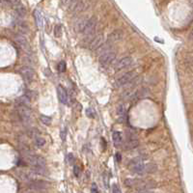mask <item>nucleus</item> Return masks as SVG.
<instances>
[{"instance_id":"1","label":"nucleus","mask_w":193,"mask_h":193,"mask_svg":"<svg viewBox=\"0 0 193 193\" xmlns=\"http://www.w3.org/2000/svg\"><path fill=\"white\" fill-rule=\"evenodd\" d=\"M17 113L18 118L24 126H29L32 123V113L29 106L26 105H18L17 104Z\"/></svg>"},{"instance_id":"2","label":"nucleus","mask_w":193,"mask_h":193,"mask_svg":"<svg viewBox=\"0 0 193 193\" xmlns=\"http://www.w3.org/2000/svg\"><path fill=\"white\" fill-rule=\"evenodd\" d=\"M25 161L32 167H45L46 160L44 156L42 155H37L34 154H31L24 156Z\"/></svg>"},{"instance_id":"3","label":"nucleus","mask_w":193,"mask_h":193,"mask_svg":"<svg viewBox=\"0 0 193 193\" xmlns=\"http://www.w3.org/2000/svg\"><path fill=\"white\" fill-rule=\"evenodd\" d=\"M49 184L44 180H32L28 181V189L30 192H41L48 189Z\"/></svg>"},{"instance_id":"4","label":"nucleus","mask_w":193,"mask_h":193,"mask_svg":"<svg viewBox=\"0 0 193 193\" xmlns=\"http://www.w3.org/2000/svg\"><path fill=\"white\" fill-rule=\"evenodd\" d=\"M137 77L136 72H128L126 74H124L123 75L120 76L118 79L116 80V86L117 87H124L128 86L131 83L135 78Z\"/></svg>"},{"instance_id":"5","label":"nucleus","mask_w":193,"mask_h":193,"mask_svg":"<svg viewBox=\"0 0 193 193\" xmlns=\"http://www.w3.org/2000/svg\"><path fill=\"white\" fill-rule=\"evenodd\" d=\"M129 169L134 174L143 175L146 173V164L143 163V158H137L129 163Z\"/></svg>"},{"instance_id":"6","label":"nucleus","mask_w":193,"mask_h":193,"mask_svg":"<svg viewBox=\"0 0 193 193\" xmlns=\"http://www.w3.org/2000/svg\"><path fill=\"white\" fill-rule=\"evenodd\" d=\"M156 186V184L151 181H142V180H134L132 187H135L138 191H148Z\"/></svg>"},{"instance_id":"7","label":"nucleus","mask_w":193,"mask_h":193,"mask_svg":"<svg viewBox=\"0 0 193 193\" xmlns=\"http://www.w3.org/2000/svg\"><path fill=\"white\" fill-rule=\"evenodd\" d=\"M116 58V52L114 51H106L101 53L98 58V63L102 67H108L113 63V61Z\"/></svg>"},{"instance_id":"8","label":"nucleus","mask_w":193,"mask_h":193,"mask_svg":"<svg viewBox=\"0 0 193 193\" xmlns=\"http://www.w3.org/2000/svg\"><path fill=\"white\" fill-rule=\"evenodd\" d=\"M139 144L138 138L133 132H128L127 133V140L125 142L124 147L126 150H131L136 148Z\"/></svg>"},{"instance_id":"9","label":"nucleus","mask_w":193,"mask_h":193,"mask_svg":"<svg viewBox=\"0 0 193 193\" xmlns=\"http://www.w3.org/2000/svg\"><path fill=\"white\" fill-rule=\"evenodd\" d=\"M97 23H98V19H97L96 17L90 18L89 19H88L86 28L84 30V32H83V34H84L86 37H91V36L93 35V33L95 32V30H96Z\"/></svg>"},{"instance_id":"10","label":"nucleus","mask_w":193,"mask_h":193,"mask_svg":"<svg viewBox=\"0 0 193 193\" xmlns=\"http://www.w3.org/2000/svg\"><path fill=\"white\" fill-rule=\"evenodd\" d=\"M19 74L26 82H31L34 78V70L28 66H24L20 68Z\"/></svg>"},{"instance_id":"11","label":"nucleus","mask_w":193,"mask_h":193,"mask_svg":"<svg viewBox=\"0 0 193 193\" xmlns=\"http://www.w3.org/2000/svg\"><path fill=\"white\" fill-rule=\"evenodd\" d=\"M124 37V32L122 30H114L112 33L108 35V37L106 39V44L107 45H113L114 43H117V42L121 41Z\"/></svg>"},{"instance_id":"12","label":"nucleus","mask_w":193,"mask_h":193,"mask_svg":"<svg viewBox=\"0 0 193 193\" xmlns=\"http://www.w3.org/2000/svg\"><path fill=\"white\" fill-rule=\"evenodd\" d=\"M132 63H133V60L131 57H124V58L120 59L117 62L114 69H115V71H122L130 67L132 65Z\"/></svg>"},{"instance_id":"13","label":"nucleus","mask_w":193,"mask_h":193,"mask_svg":"<svg viewBox=\"0 0 193 193\" xmlns=\"http://www.w3.org/2000/svg\"><path fill=\"white\" fill-rule=\"evenodd\" d=\"M15 42H17V43L19 45V46H20V48H22V49L26 50L27 52H30V51H31L28 41L26 40V38L24 37V36L18 34V35H15Z\"/></svg>"},{"instance_id":"14","label":"nucleus","mask_w":193,"mask_h":193,"mask_svg":"<svg viewBox=\"0 0 193 193\" xmlns=\"http://www.w3.org/2000/svg\"><path fill=\"white\" fill-rule=\"evenodd\" d=\"M104 43V37L103 35H98L97 37L93 39L90 44V49L91 50H97L101 48Z\"/></svg>"},{"instance_id":"15","label":"nucleus","mask_w":193,"mask_h":193,"mask_svg":"<svg viewBox=\"0 0 193 193\" xmlns=\"http://www.w3.org/2000/svg\"><path fill=\"white\" fill-rule=\"evenodd\" d=\"M57 94H58V98L59 101H61V103L66 104L68 102V93L67 90L63 86L59 85L57 87Z\"/></svg>"},{"instance_id":"16","label":"nucleus","mask_w":193,"mask_h":193,"mask_svg":"<svg viewBox=\"0 0 193 193\" xmlns=\"http://www.w3.org/2000/svg\"><path fill=\"white\" fill-rule=\"evenodd\" d=\"M88 19L87 18H82L81 19H79L77 22V23L75 24V31L76 33H82L84 32V30L86 28V25H87V22H88Z\"/></svg>"},{"instance_id":"17","label":"nucleus","mask_w":193,"mask_h":193,"mask_svg":"<svg viewBox=\"0 0 193 193\" xmlns=\"http://www.w3.org/2000/svg\"><path fill=\"white\" fill-rule=\"evenodd\" d=\"M150 94V90L147 89V88H141V89H139L137 91H135V94H134V97L135 98H144L146 97H148Z\"/></svg>"},{"instance_id":"18","label":"nucleus","mask_w":193,"mask_h":193,"mask_svg":"<svg viewBox=\"0 0 193 193\" xmlns=\"http://www.w3.org/2000/svg\"><path fill=\"white\" fill-rule=\"evenodd\" d=\"M113 143L115 145V147H120L123 143V139H122V135L119 131H114L113 132Z\"/></svg>"},{"instance_id":"19","label":"nucleus","mask_w":193,"mask_h":193,"mask_svg":"<svg viewBox=\"0 0 193 193\" xmlns=\"http://www.w3.org/2000/svg\"><path fill=\"white\" fill-rule=\"evenodd\" d=\"M34 17H35V20H36V23H37V26L39 28H42L43 27V15H42V14L39 10H35Z\"/></svg>"},{"instance_id":"20","label":"nucleus","mask_w":193,"mask_h":193,"mask_svg":"<svg viewBox=\"0 0 193 193\" xmlns=\"http://www.w3.org/2000/svg\"><path fill=\"white\" fill-rule=\"evenodd\" d=\"M29 103H30V98L23 95L22 97L18 98L17 101H15V104H18V105H26V106H29Z\"/></svg>"},{"instance_id":"21","label":"nucleus","mask_w":193,"mask_h":193,"mask_svg":"<svg viewBox=\"0 0 193 193\" xmlns=\"http://www.w3.org/2000/svg\"><path fill=\"white\" fill-rule=\"evenodd\" d=\"M134 94H135V92L133 91V89L129 88V89H128L126 92L123 93L122 98H123L124 101H129V100H131V98H133Z\"/></svg>"},{"instance_id":"22","label":"nucleus","mask_w":193,"mask_h":193,"mask_svg":"<svg viewBox=\"0 0 193 193\" xmlns=\"http://www.w3.org/2000/svg\"><path fill=\"white\" fill-rule=\"evenodd\" d=\"M27 135H28L29 137L34 138V139H36L37 137L41 136L39 130H38L37 128H29V129H28V131H27Z\"/></svg>"},{"instance_id":"23","label":"nucleus","mask_w":193,"mask_h":193,"mask_svg":"<svg viewBox=\"0 0 193 193\" xmlns=\"http://www.w3.org/2000/svg\"><path fill=\"white\" fill-rule=\"evenodd\" d=\"M127 111V107H126V104L125 103H120L118 107H117V114L119 116L123 117L125 114H126Z\"/></svg>"},{"instance_id":"24","label":"nucleus","mask_w":193,"mask_h":193,"mask_svg":"<svg viewBox=\"0 0 193 193\" xmlns=\"http://www.w3.org/2000/svg\"><path fill=\"white\" fill-rule=\"evenodd\" d=\"M158 170V166H156L155 163H148L146 164V173H155V172Z\"/></svg>"},{"instance_id":"25","label":"nucleus","mask_w":193,"mask_h":193,"mask_svg":"<svg viewBox=\"0 0 193 193\" xmlns=\"http://www.w3.org/2000/svg\"><path fill=\"white\" fill-rule=\"evenodd\" d=\"M15 11H17V13H18V15H19L20 17H24L25 15V14H26V10H25V8L22 6V5H18L17 7H15Z\"/></svg>"},{"instance_id":"26","label":"nucleus","mask_w":193,"mask_h":193,"mask_svg":"<svg viewBox=\"0 0 193 193\" xmlns=\"http://www.w3.org/2000/svg\"><path fill=\"white\" fill-rule=\"evenodd\" d=\"M34 140H35V141H34L35 145L37 146V147H39V148L43 147V146L45 144V140L43 137H41V136L37 137V138H36V139H34Z\"/></svg>"},{"instance_id":"27","label":"nucleus","mask_w":193,"mask_h":193,"mask_svg":"<svg viewBox=\"0 0 193 193\" xmlns=\"http://www.w3.org/2000/svg\"><path fill=\"white\" fill-rule=\"evenodd\" d=\"M40 120L42 121V123L45 124V125H50L51 122H52V119L48 116H45V115H41L40 116Z\"/></svg>"},{"instance_id":"28","label":"nucleus","mask_w":193,"mask_h":193,"mask_svg":"<svg viewBox=\"0 0 193 193\" xmlns=\"http://www.w3.org/2000/svg\"><path fill=\"white\" fill-rule=\"evenodd\" d=\"M61 35H62V27H61V25H56L55 27H54V36L57 38H59L61 37Z\"/></svg>"},{"instance_id":"29","label":"nucleus","mask_w":193,"mask_h":193,"mask_svg":"<svg viewBox=\"0 0 193 193\" xmlns=\"http://www.w3.org/2000/svg\"><path fill=\"white\" fill-rule=\"evenodd\" d=\"M12 5L11 0H0V7H11Z\"/></svg>"},{"instance_id":"30","label":"nucleus","mask_w":193,"mask_h":193,"mask_svg":"<svg viewBox=\"0 0 193 193\" xmlns=\"http://www.w3.org/2000/svg\"><path fill=\"white\" fill-rule=\"evenodd\" d=\"M57 69H58V71L60 72H65V70H66V63H65V62L64 61H61L60 63L58 64V66H57Z\"/></svg>"},{"instance_id":"31","label":"nucleus","mask_w":193,"mask_h":193,"mask_svg":"<svg viewBox=\"0 0 193 193\" xmlns=\"http://www.w3.org/2000/svg\"><path fill=\"white\" fill-rule=\"evenodd\" d=\"M112 193H121V190H120L119 186L115 184L112 185Z\"/></svg>"},{"instance_id":"32","label":"nucleus","mask_w":193,"mask_h":193,"mask_svg":"<svg viewBox=\"0 0 193 193\" xmlns=\"http://www.w3.org/2000/svg\"><path fill=\"white\" fill-rule=\"evenodd\" d=\"M91 192H92V193H98V186H97L96 184H93V185H92Z\"/></svg>"},{"instance_id":"33","label":"nucleus","mask_w":193,"mask_h":193,"mask_svg":"<svg viewBox=\"0 0 193 193\" xmlns=\"http://www.w3.org/2000/svg\"><path fill=\"white\" fill-rule=\"evenodd\" d=\"M72 2V0H61V3L64 5V6H67V5H70Z\"/></svg>"},{"instance_id":"34","label":"nucleus","mask_w":193,"mask_h":193,"mask_svg":"<svg viewBox=\"0 0 193 193\" xmlns=\"http://www.w3.org/2000/svg\"><path fill=\"white\" fill-rule=\"evenodd\" d=\"M74 172H75V177H78L79 176V168H78V166H75L74 167Z\"/></svg>"},{"instance_id":"35","label":"nucleus","mask_w":193,"mask_h":193,"mask_svg":"<svg viewBox=\"0 0 193 193\" xmlns=\"http://www.w3.org/2000/svg\"><path fill=\"white\" fill-rule=\"evenodd\" d=\"M101 146H103V147H102L103 150L106 149V142H105V140H104L103 138H101Z\"/></svg>"},{"instance_id":"36","label":"nucleus","mask_w":193,"mask_h":193,"mask_svg":"<svg viewBox=\"0 0 193 193\" xmlns=\"http://www.w3.org/2000/svg\"><path fill=\"white\" fill-rule=\"evenodd\" d=\"M86 114H87V115L89 116V117H91V118L94 117V115L91 113V109H88V110H86Z\"/></svg>"},{"instance_id":"37","label":"nucleus","mask_w":193,"mask_h":193,"mask_svg":"<svg viewBox=\"0 0 193 193\" xmlns=\"http://www.w3.org/2000/svg\"><path fill=\"white\" fill-rule=\"evenodd\" d=\"M116 159H117V161H121V155L116 154Z\"/></svg>"},{"instance_id":"38","label":"nucleus","mask_w":193,"mask_h":193,"mask_svg":"<svg viewBox=\"0 0 193 193\" xmlns=\"http://www.w3.org/2000/svg\"><path fill=\"white\" fill-rule=\"evenodd\" d=\"M190 40H193V29H192V31L190 32V34H189V37H188Z\"/></svg>"},{"instance_id":"39","label":"nucleus","mask_w":193,"mask_h":193,"mask_svg":"<svg viewBox=\"0 0 193 193\" xmlns=\"http://www.w3.org/2000/svg\"><path fill=\"white\" fill-rule=\"evenodd\" d=\"M138 193H154V192L151 190H148V191H139Z\"/></svg>"},{"instance_id":"40","label":"nucleus","mask_w":193,"mask_h":193,"mask_svg":"<svg viewBox=\"0 0 193 193\" xmlns=\"http://www.w3.org/2000/svg\"><path fill=\"white\" fill-rule=\"evenodd\" d=\"M192 1H193V0H192Z\"/></svg>"}]
</instances>
